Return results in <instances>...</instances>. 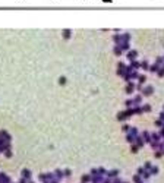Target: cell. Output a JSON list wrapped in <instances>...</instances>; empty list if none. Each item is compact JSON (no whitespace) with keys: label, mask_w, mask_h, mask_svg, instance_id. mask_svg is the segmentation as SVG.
<instances>
[{"label":"cell","mask_w":164,"mask_h":183,"mask_svg":"<svg viewBox=\"0 0 164 183\" xmlns=\"http://www.w3.org/2000/svg\"><path fill=\"white\" fill-rule=\"evenodd\" d=\"M141 94H142V97H150V95L154 94V86L152 85H146L145 88H142Z\"/></svg>","instance_id":"6da1fadb"},{"label":"cell","mask_w":164,"mask_h":183,"mask_svg":"<svg viewBox=\"0 0 164 183\" xmlns=\"http://www.w3.org/2000/svg\"><path fill=\"white\" fill-rule=\"evenodd\" d=\"M136 89V85L132 82V81H129L127 84H126V86H125V92L127 94V95H131V94H133V91Z\"/></svg>","instance_id":"7a4b0ae2"},{"label":"cell","mask_w":164,"mask_h":183,"mask_svg":"<svg viewBox=\"0 0 164 183\" xmlns=\"http://www.w3.org/2000/svg\"><path fill=\"white\" fill-rule=\"evenodd\" d=\"M126 57H127L129 62H133V60H136V57H138V51H136V50H129V51H126Z\"/></svg>","instance_id":"3957f363"},{"label":"cell","mask_w":164,"mask_h":183,"mask_svg":"<svg viewBox=\"0 0 164 183\" xmlns=\"http://www.w3.org/2000/svg\"><path fill=\"white\" fill-rule=\"evenodd\" d=\"M125 69H126V65H125L123 62H119V63H117V75H119V76H123Z\"/></svg>","instance_id":"277c9868"},{"label":"cell","mask_w":164,"mask_h":183,"mask_svg":"<svg viewBox=\"0 0 164 183\" xmlns=\"http://www.w3.org/2000/svg\"><path fill=\"white\" fill-rule=\"evenodd\" d=\"M0 136H2L5 141H7V142L12 141V136H10V133L7 132V130H0Z\"/></svg>","instance_id":"5b68a950"},{"label":"cell","mask_w":164,"mask_h":183,"mask_svg":"<svg viewBox=\"0 0 164 183\" xmlns=\"http://www.w3.org/2000/svg\"><path fill=\"white\" fill-rule=\"evenodd\" d=\"M133 144H136L139 148H142V146L145 145V141H144V138H142L141 135H138V136L135 138V142H133Z\"/></svg>","instance_id":"8992f818"},{"label":"cell","mask_w":164,"mask_h":183,"mask_svg":"<svg viewBox=\"0 0 164 183\" xmlns=\"http://www.w3.org/2000/svg\"><path fill=\"white\" fill-rule=\"evenodd\" d=\"M136 106H142V94H138L133 98V107H136Z\"/></svg>","instance_id":"52a82bcc"},{"label":"cell","mask_w":164,"mask_h":183,"mask_svg":"<svg viewBox=\"0 0 164 183\" xmlns=\"http://www.w3.org/2000/svg\"><path fill=\"white\" fill-rule=\"evenodd\" d=\"M141 136L144 138L145 142H148V144L151 142V132H148V130H144V132L141 133Z\"/></svg>","instance_id":"ba28073f"},{"label":"cell","mask_w":164,"mask_h":183,"mask_svg":"<svg viewBox=\"0 0 164 183\" xmlns=\"http://www.w3.org/2000/svg\"><path fill=\"white\" fill-rule=\"evenodd\" d=\"M107 177H110V179H116V177H119V170L113 169V170L107 171Z\"/></svg>","instance_id":"9c48e42d"},{"label":"cell","mask_w":164,"mask_h":183,"mask_svg":"<svg viewBox=\"0 0 164 183\" xmlns=\"http://www.w3.org/2000/svg\"><path fill=\"white\" fill-rule=\"evenodd\" d=\"M0 182L2 183H12L10 177L7 176V174H5V173H0Z\"/></svg>","instance_id":"30bf717a"},{"label":"cell","mask_w":164,"mask_h":183,"mask_svg":"<svg viewBox=\"0 0 164 183\" xmlns=\"http://www.w3.org/2000/svg\"><path fill=\"white\" fill-rule=\"evenodd\" d=\"M103 180H104V177L103 176H91V183H103Z\"/></svg>","instance_id":"8fae6325"},{"label":"cell","mask_w":164,"mask_h":183,"mask_svg":"<svg viewBox=\"0 0 164 183\" xmlns=\"http://www.w3.org/2000/svg\"><path fill=\"white\" fill-rule=\"evenodd\" d=\"M21 174H22V177H23V179L31 180V171H29L28 169H23V170L21 171Z\"/></svg>","instance_id":"7c38bea8"},{"label":"cell","mask_w":164,"mask_h":183,"mask_svg":"<svg viewBox=\"0 0 164 183\" xmlns=\"http://www.w3.org/2000/svg\"><path fill=\"white\" fill-rule=\"evenodd\" d=\"M119 47L122 48L123 51H129V50H131V42H129V41H125V42H122Z\"/></svg>","instance_id":"4fadbf2b"},{"label":"cell","mask_w":164,"mask_h":183,"mask_svg":"<svg viewBox=\"0 0 164 183\" xmlns=\"http://www.w3.org/2000/svg\"><path fill=\"white\" fill-rule=\"evenodd\" d=\"M161 136H160V133H157V132H152L151 133V141H155V142H161Z\"/></svg>","instance_id":"5bb4252c"},{"label":"cell","mask_w":164,"mask_h":183,"mask_svg":"<svg viewBox=\"0 0 164 183\" xmlns=\"http://www.w3.org/2000/svg\"><path fill=\"white\" fill-rule=\"evenodd\" d=\"M54 176H56V179L57 180H62L63 177H65V173H63V170H54Z\"/></svg>","instance_id":"9a60e30c"},{"label":"cell","mask_w":164,"mask_h":183,"mask_svg":"<svg viewBox=\"0 0 164 183\" xmlns=\"http://www.w3.org/2000/svg\"><path fill=\"white\" fill-rule=\"evenodd\" d=\"M129 66H131L133 70H138V69L141 67V62H138V60H133V62H131L129 63Z\"/></svg>","instance_id":"2e32d148"},{"label":"cell","mask_w":164,"mask_h":183,"mask_svg":"<svg viewBox=\"0 0 164 183\" xmlns=\"http://www.w3.org/2000/svg\"><path fill=\"white\" fill-rule=\"evenodd\" d=\"M91 182V174H82L81 176V183H89Z\"/></svg>","instance_id":"e0dca14e"},{"label":"cell","mask_w":164,"mask_h":183,"mask_svg":"<svg viewBox=\"0 0 164 183\" xmlns=\"http://www.w3.org/2000/svg\"><path fill=\"white\" fill-rule=\"evenodd\" d=\"M135 138H136V136H135V135H132L131 132H127V133H126V141H127L129 144H133V142H135Z\"/></svg>","instance_id":"ac0fdd59"},{"label":"cell","mask_w":164,"mask_h":183,"mask_svg":"<svg viewBox=\"0 0 164 183\" xmlns=\"http://www.w3.org/2000/svg\"><path fill=\"white\" fill-rule=\"evenodd\" d=\"M160 67H161L160 65H157V63H154V65H151V66H150V72H151V73H157Z\"/></svg>","instance_id":"d6986e66"},{"label":"cell","mask_w":164,"mask_h":183,"mask_svg":"<svg viewBox=\"0 0 164 183\" xmlns=\"http://www.w3.org/2000/svg\"><path fill=\"white\" fill-rule=\"evenodd\" d=\"M132 180H133V183H145L142 176H139V174H135V176L132 177Z\"/></svg>","instance_id":"ffe728a7"},{"label":"cell","mask_w":164,"mask_h":183,"mask_svg":"<svg viewBox=\"0 0 164 183\" xmlns=\"http://www.w3.org/2000/svg\"><path fill=\"white\" fill-rule=\"evenodd\" d=\"M150 63H148V60H142V62H141V67L142 69H145V70H150Z\"/></svg>","instance_id":"44dd1931"},{"label":"cell","mask_w":164,"mask_h":183,"mask_svg":"<svg viewBox=\"0 0 164 183\" xmlns=\"http://www.w3.org/2000/svg\"><path fill=\"white\" fill-rule=\"evenodd\" d=\"M158 171H160V169L157 167V165H152V167H151V170H150L151 176H157V174H158Z\"/></svg>","instance_id":"7402d4cb"},{"label":"cell","mask_w":164,"mask_h":183,"mask_svg":"<svg viewBox=\"0 0 164 183\" xmlns=\"http://www.w3.org/2000/svg\"><path fill=\"white\" fill-rule=\"evenodd\" d=\"M62 35H63L65 40H69V38H70V35H72V32H70V29H63V34H62Z\"/></svg>","instance_id":"603a6c76"},{"label":"cell","mask_w":164,"mask_h":183,"mask_svg":"<svg viewBox=\"0 0 164 183\" xmlns=\"http://www.w3.org/2000/svg\"><path fill=\"white\" fill-rule=\"evenodd\" d=\"M113 53H114L116 56H122V53H123V50L120 48L119 46H114V48H113Z\"/></svg>","instance_id":"cb8c5ba5"},{"label":"cell","mask_w":164,"mask_h":183,"mask_svg":"<svg viewBox=\"0 0 164 183\" xmlns=\"http://www.w3.org/2000/svg\"><path fill=\"white\" fill-rule=\"evenodd\" d=\"M145 81H146V76L145 75H139V78H138V85H144L145 84Z\"/></svg>","instance_id":"d4e9b609"},{"label":"cell","mask_w":164,"mask_h":183,"mask_svg":"<svg viewBox=\"0 0 164 183\" xmlns=\"http://www.w3.org/2000/svg\"><path fill=\"white\" fill-rule=\"evenodd\" d=\"M141 108H142V113H148V111H151V106H150V104H142Z\"/></svg>","instance_id":"484cf974"},{"label":"cell","mask_w":164,"mask_h":183,"mask_svg":"<svg viewBox=\"0 0 164 183\" xmlns=\"http://www.w3.org/2000/svg\"><path fill=\"white\" fill-rule=\"evenodd\" d=\"M98 174H100V176H103V177H106L107 176V170L104 167H98Z\"/></svg>","instance_id":"4316f807"},{"label":"cell","mask_w":164,"mask_h":183,"mask_svg":"<svg viewBox=\"0 0 164 183\" xmlns=\"http://www.w3.org/2000/svg\"><path fill=\"white\" fill-rule=\"evenodd\" d=\"M125 106H126L127 108H132V107H133V98H131V100L125 101Z\"/></svg>","instance_id":"83f0119b"},{"label":"cell","mask_w":164,"mask_h":183,"mask_svg":"<svg viewBox=\"0 0 164 183\" xmlns=\"http://www.w3.org/2000/svg\"><path fill=\"white\" fill-rule=\"evenodd\" d=\"M46 177H47V180H48V182H51V180H54V179H56L54 173H46Z\"/></svg>","instance_id":"f1b7e54d"},{"label":"cell","mask_w":164,"mask_h":183,"mask_svg":"<svg viewBox=\"0 0 164 183\" xmlns=\"http://www.w3.org/2000/svg\"><path fill=\"white\" fill-rule=\"evenodd\" d=\"M155 63H157V65H160V66H163V65H164V57L158 56L157 59H155Z\"/></svg>","instance_id":"f546056e"},{"label":"cell","mask_w":164,"mask_h":183,"mask_svg":"<svg viewBox=\"0 0 164 183\" xmlns=\"http://www.w3.org/2000/svg\"><path fill=\"white\" fill-rule=\"evenodd\" d=\"M142 167H144L145 170H148V171H150V170H151V167H152V163H151V161H146V163L142 165Z\"/></svg>","instance_id":"4dcf8cb0"},{"label":"cell","mask_w":164,"mask_h":183,"mask_svg":"<svg viewBox=\"0 0 164 183\" xmlns=\"http://www.w3.org/2000/svg\"><path fill=\"white\" fill-rule=\"evenodd\" d=\"M150 177H151V173H150L148 170H145V171H144V174H142V179H144V180H148Z\"/></svg>","instance_id":"1f68e13d"},{"label":"cell","mask_w":164,"mask_h":183,"mask_svg":"<svg viewBox=\"0 0 164 183\" xmlns=\"http://www.w3.org/2000/svg\"><path fill=\"white\" fill-rule=\"evenodd\" d=\"M131 151H132L133 154H136L138 151H139V146H138L136 144H132V146H131Z\"/></svg>","instance_id":"d6a6232c"},{"label":"cell","mask_w":164,"mask_h":183,"mask_svg":"<svg viewBox=\"0 0 164 183\" xmlns=\"http://www.w3.org/2000/svg\"><path fill=\"white\" fill-rule=\"evenodd\" d=\"M157 75H158L160 78H163V76H164V66H161V67L158 69V72H157Z\"/></svg>","instance_id":"836d02e7"},{"label":"cell","mask_w":164,"mask_h":183,"mask_svg":"<svg viewBox=\"0 0 164 183\" xmlns=\"http://www.w3.org/2000/svg\"><path fill=\"white\" fill-rule=\"evenodd\" d=\"M155 126H158V127H163V126H164V122H161L160 119H157V120H155Z\"/></svg>","instance_id":"e575fe53"},{"label":"cell","mask_w":164,"mask_h":183,"mask_svg":"<svg viewBox=\"0 0 164 183\" xmlns=\"http://www.w3.org/2000/svg\"><path fill=\"white\" fill-rule=\"evenodd\" d=\"M38 180H41V182H46V180H47V177H46V173H41L40 176H38Z\"/></svg>","instance_id":"d590c367"},{"label":"cell","mask_w":164,"mask_h":183,"mask_svg":"<svg viewBox=\"0 0 164 183\" xmlns=\"http://www.w3.org/2000/svg\"><path fill=\"white\" fill-rule=\"evenodd\" d=\"M59 84H60V85H65V84H66V76H60Z\"/></svg>","instance_id":"8d00e7d4"},{"label":"cell","mask_w":164,"mask_h":183,"mask_svg":"<svg viewBox=\"0 0 164 183\" xmlns=\"http://www.w3.org/2000/svg\"><path fill=\"white\" fill-rule=\"evenodd\" d=\"M91 176H98V169H91Z\"/></svg>","instance_id":"74e56055"},{"label":"cell","mask_w":164,"mask_h":183,"mask_svg":"<svg viewBox=\"0 0 164 183\" xmlns=\"http://www.w3.org/2000/svg\"><path fill=\"white\" fill-rule=\"evenodd\" d=\"M63 173H65V176H66V177L72 176V171H70V169H66V170H63Z\"/></svg>","instance_id":"f35d334b"},{"label":"cell","mask_w":164,"mask_h":183,"mask_svg":"<svg viewBox=\"0 0 164 183\" xmlns=\"http://www.w3.org/2000/svg\"><path fill=\"white\" fill-rule=\"evenodd\" d=\"M131 127H132V126H129V125H123L122 130H123V132H126V133H127V132H129V129H131Z\"/></svg>","instance_id":"ab89813d"},{"label":"cell","mask_w":164,"mask_h":183,"mask_svg":"<svg viewBox=\"0 0 164 183\" xmlns=\"http://www.w3.org/2000/svg\"><path fill=\"white\" fill-rule=\"evenodd\" d=\"M144 171H145V169H144V167H139V169L136 170V174H139V176H142V174H144Z\"/></svg>","instance_id":"60d3db41"},{"label":"cell","mask_w":164,"mask_h":183,"mask_svg":"<svg viewBox=\"0 0 164 183\" xmlns=\"http://www.w3.org/2000/svg\"><path fill=\"white\" fill-rule=\"evenodd\" d=\"M103 183H113V179H110V177H104V180H103Z\"/></svg>","instance_id":"b9f144b4"},{"label":"cell","mask_w":164,"mask_h":183,"mask_svg":"<svg viewBox=\"0 0 164 183\" xmlns=\"http://www.w3.org/2000/svg\"><path fill=\"white\" fill-rule=\"evenodd\" d=\"M5 155L7 157V158H10V157H12V151H10V150H6V151H5Z\"/></svg>","instance_id":"7bdbcfd3"},{"label":"cell","mask_w":164,"mask_h":183,"mask_svg":"<svg viewBox=\"0 0 164 183\" xmlns=\"http://www.w3.org/2000/svg\"><path fill=\"white\" fill-rule=\"evenodd\" d=\"M155 157H157V158H161V157H163V152H161L160 150H157V151H155Z\"/></svg>","instance_id":"ee69618b"},{"label":"cell","mask_w":164,"mask_h":183,"mask_svg":"<svg viewBox=\"0 0 164 183\" xmlns=\"http://www.w3.org/2000/svg\"><path fill=\"white\" fill-rule=\"evenodd\" d=\"M113 183H123V180H120L119 177H116V179H113Z\"/></svg>","instance_id":"f6af8a7d"},{"label":"cell","mask_w":164,"mask_h":183,"mask_svg":"<svg viewBox=\"0 0 164 183\" xmlns=\"http://www.w3.org/2000/svg\"><path fill=\"white\" fill-rule=\"evenodd\" d=\"M18 183H28V180H27V179H23V177H22V179H21V180H19V182H18Z\"/></svg>","instance_id":"bcb514c9"},{"label":"cell","mask_w":164,"mask_h":183,"mask_svg":"<svg viewBox=\"0 0 164 183\" xmlns=\"http://www.w3.org/2000/svg\"><path fill=\"white\" fill-rule=\"evenodd\" d=\"M160 120H161V122H164V111H163V113H160Z\"/></svg>","instance_id":"7dc6e473"},{"label":"cell","mask_w":164,"mask_h":183,"mask_svg":"<svg viewBox=\"0 0 164 183\" xmlns=\"http://www.w3.org/2000/svg\"><path fill=\"white\" fill-rule=\"evenodd\" d=\"M50 183H60V180H57V179H54V180H51Z\"/></svg>","instance_id":"c3c4849f"},{"label":"cell","mask_w":164,"mask_h":183,"mask_svg":"<svg viewBox=\"0 0 164 183\" xmlns=\"http://www.w3.org/2000/svg\"><path fill=\"white\" fill-rule=\"evenodd\" d=\"M42 183H50V182H48V180H46V182H42Z\"/></svg>","instance_id":"681fc988"},{"label":"cell","mask_w":164,"mask_h":183,"mask_svg":"<svg viewBox=\"0 0 164 183\" xmlns=\"http://www.w3.org/2000/svg\"><path fill=\"white\" fill-rule=\"evenodd\" d=\"M28 183H34V182H32V180H28Z\"/></svg>","instance_id":"f907efd6"},{"label":"cell","mask_w":164,"mask_h":183,"mask_svg":"<svg viewBox=\"0 0 164 183\" xmlns=\"http://www.w3.org/2000/svg\"><path fill=\"white\" fill-rule=\"evenodd\" d=\"M163 111H164V106H163Z\"/></svg>","instance_id":"816d5d0a"},{"label":"cell","mask_w":164,"mask_h":183,"mask_svg":"<svg viewBox=\"0 0 164 183\" xmlns=\"http://www.w3.org/2000/svg\"><path fill=\"white\" fill-rule=\"evenodd\" d=\"M123 183H127V182H123Z\"/></svg>","instance_id":"f5cc1de1"},{"label":"cell","mask_w":164,"mask_h":183,"mask_svg":"<svg viewBox=\"0 0 164 183\" xmlns=\"http://www.w3.org/2000/svg\"><path fill=\"white\" fill-rule=\"evenodd\" d=\"M163 66H164V65H163Z\"/></svg>","instance_id":"db71d44e"}]
</instances>
